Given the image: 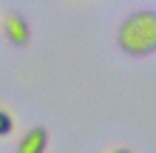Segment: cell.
<instances>
[{
  "label": "cell",
  "instance_id": "cell-5",
  "mask_svg": "<svg viewBox=\"0 0 156 153\" xmlns=\"http://www.w3.org/2000/svg\"><path fill=\"white\" fill-rule=\"evenodd\" d=\"M108 153H133L131 148H114V150H108Z\"/></svg>",
  "mask_w": 156,
  "mask_h": 153
},
{
  "label": "cell",
  "instance_id": "cell-4",
  "mask_svg": "<svg viewBox=\"0 0 156 153\" xmlns=\"http://www.w3.org/2000/svg\"><path fill=\"white\" fill-rule=\"evenodd\" d=\"M14 128H17V122H14V116H12V111H9V108H3V105H0V139H6V136H12V133H14Z\"/></svg>",
  "mask_w": 156,
  "mask_h": 153
},
{
  "label": "cell",
  "instance_id": "cell-3",
  "mask_svg": "<svg viewBox=\"0 0 156 153\" xmlns=\"http://www.w3.org/2000/svg\"><path fill=\"white\" fill-rule=\"evenodd\" d=\"M45 148H48V130L43 125L29 128L17 142V153H45Z\"/></svg>",
  "mask_w": 156,
  "mask_h": 153
},
{
  "label": "cell",
  "instance_id": "cell-2",
  "mask_svg": "<svg viewBox=\"0 0 156 153\" xmlns=\"http://www.w3.org/2000/svg\"><path fill=\"white\" fill-rule=\"evenodd\" d=\"M0 31L6 34V40L12 43V46H29L31 40V26L26 20L23 14L17 12H9V14H0Z\"/></svg>",
  "mask_w": 156,
  "mask_h": 153
},
{
  "label": "cell",
  "instance_id": "cell-1",
  "mask_svg": "<svg viewBox=\"0 0 156 153\" xmlns=\"http://www.w3.org/2000/svg\"><path fill=\"white\" fill-rule=\"evenodd\" d=\"M119 48L131 57H148L156 51V12L128 14L116 31Z\"/></svg>",
  "mask_w": 156,
  "mask_h": 153
}]
</instances>
